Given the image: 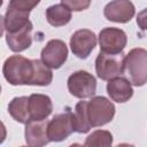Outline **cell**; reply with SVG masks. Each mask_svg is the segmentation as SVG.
Listing matches in <instances>:
<instances>
[{
	"instance_id": "1",
	"label": "cell",
	"mask_w": 147,
	"mask_h": 147,
	"mask_svg": "<svg viewBox=\"0 0 147 147\" xmlns=\"http://www.w3.org/2000/svg\"><path fill=\"white\" fill-rule=\"evenodd\" d=\"M2 74L10 85H31L34 74L33 60L22 55H11L6 59L2 67Z\"/></svg>"
},
{
	"instance_id": "2",
	"label": "cell",
	"mask_w": 147,
	"mask_h": 147,
	"mask_svg": "<svg viewBox=\"0 0 147 147\" xmlns=\"http://www.w3.org/2000/svg\"><path fill=\"white\" fill-rule=\"evenodd\" d=\"M124 72L134 86L147 83V51L141 47L131 49L124 55Z\"/></svg>"
},
{
	"instance_id": "3",
	"label": "cell",
	"mask_w": 147,
	"mask_h": 147,
	"mask_svg": "<svg viewBox=\"0 0 147 147\" xmlns=\"http://www.w3.org/2000/svg\"><path fill=\"white\" fill-rule=\"evenodd\" d=\"M115 111L114 103L102 95L94 96L87 101V116L92 127L102 126L111 122Z\"/></svg>"
},
{
	"instance_id": "4",
	"label": "cell",
	"mask_w": 147,
	"mask_h": 147,
	"mask_svg": "<svg viewBox=\"0 0 147 147\" xmlns=\"http://www.w3.org/2000/svg\"><path fill=\"white\" fill-rule=\"evenodd\" d=\"M96 76L102 80H110L124 74V55L100 52L95 59Z\"/></svg>"
},
{
	"instance_id": "5",
	"label": "cell",
	"mask_w": 147,
	"mask_h": 147,
	"mask_svg": "<svg viewBox=\"0 0 147 147\" xmlns=\"http://www.w3.org/2000/svg\"><path fill=\"white\" fill-rule=\"evenodd\" d=\"M67 85L70 94L82 100L92 98L96 92L95 77L85 70H78L71 74L68 78Z\"/></svg>"
},
{
	"instance_id": "6",
	"label": "cell",
	"mask_w": 147,
	"mask_h": 147,
	"mask_svg": "<svg viewBox=\"0 0 147 147\" xmlns=\"http://www.w3.org/2000/svg\"><path fill=\"white\" fill-rule=\"evenodd\" d=\"M100 52L106 54H121L126 46L127 36L118 28H105L99 33Z\"/></svg>"
},
{
	"instance_id": "7",
	"label": "cell",
	"mask_w": 147,
	"mask_h": 147,
	"mask_svg": "<svg viewBox=\"0 0 147 147\" xmlns=\"http://www.w3.org/2000/svg\"><path fill=\"white\" fill-rule=\"evenodd\" d=\"M68 59V46L60 39L49 40L40 53V60L51 69L61 68Z\"/></svg>"
},
{
	"instance_id": "8",
	"label": "cell",
	"mask_w": 147,
	"mask_h": 147,
	"mask_svg": "<svg viewBox=\"0 0 147 147\" xmlns=\"http://www.w3.org/2000/svg\"><path fill=\"white\" fill-rule=\"evenodd\" d=\"M47 130H48V138L51 141L60 142L65 140L72 132H75L72 113L65 111L55 115L48 122Z\"/></svg>"
},
{
	"instance_id": "9",
	"label": "cell",
	"mask_w": 147,
	"mask_h": 147,
	"mask_svg": "<svg viewBox=\"0 0 147 147\" xmlns=\"http://www.w3.org/2000/svg\"><path fill=\"white\" fill-rule=\"evenodd\" d=\"M98 39L93 31L88 29L77 30L70 38V48L74 55L78 59L85 60L92 53L94 47L96 46Z\"/></svg>"
},
{
	"instance_id": "10",
	"label": "cell",
	"mask_w": 147,
	"mask_h": 147,
	"mask_svg": "<svg viewBox=\"0 0 147 147\" xmlns=\"http://www.w3.org/2000/svg\"><path fill=\"white\" fill-rule=\"evenodd\" d=\"M136 14L134 5L130 0H113L103 9L105 17L115 23H127Z\"/></svg>"
},
{
	"instance_id": "11",
	"label": "cell",
	"mask_w": 147,
	"mask_h": 147,
	"mask_svg": "<svg viewBox=\"0 0 147 147\" xmlns=\"http://www.w3.org/2000/svg\"><path fill=\"white\" fill-rule=\"evenodd\" d=\"M48 121H30L25 124V142L29 146L40 147L47 145L51 140L48 138Z\"/></svg>"
},
{
	"instance_id": "12",
	"label": "cell",
	"mask_w": 147,
	"mask_h": 147,
	"mask_svg": "<svg viewBox=\"0 0 147 147\" xmlns=\"http://www.w3.org/2000/svg\"><path fill=\"white\" fill-rule=\"evenodd\" d=\"M32 29L33 25L30 21L22 29H18L14 32L5 33L6 42L9 49L15 53H20L28 49L32 44Z\"/></svg>"
},
{
	"instance_id": "13",
	"label": "cell",
	"mask_w": 147,
	"mask_h": 147,
	"mask_svg": "<svg viewBox=\"0 0 147 147\" xmlns=\"http://www.w3.org/2000/svg\"><path fill=\"white\" fill-rule=\"evenodd\" d=\"M107 93L113 101L117 103H124L132 98L133 87L129 79L119 76L108 80Z\"/></svg>"
},
{
	"instance_id": "14",
	"label": "cell",
	"mask_w": 147,
	"mask_h": 147,
	"mask_svg": "<svg viewBox=\"0 0 147 147\" xmlns=\"http://www.w3.org/2000/svg\"><path fill=\"white\" fill-rule=\"evenodd\" d=\"M29 110L31 121L46 119L53 111L52 99L46 94L33 93L29 96Z\"/></svg>"
},
{
	"instance_id": "15",
	"label": "cell",
	"mask_w": 147,
	"mask_h": 147,
	"mask_svg": "<svg viewBox=\"0 0 147 147\" xmlns=\"http://www.w3.org/2000/svg\"><path fill=\"white\" fill-rule=\"evenodd\" d=\"M9 115L18 123L26 124L31 121L29 110V96H16L8 105Z\"/></svg>"
},
{
	"instance_id": "16",
	"label": "cell",
	"mask_w": 147,
	"mask_h": 147,
	"mask_svg": "<svg viewBox=\"0 0 147 147\" xmlns=\"http://www.w3.org/2000/svg\"><path fill=\"white\" fill-rule=\"evenodd\" d=\"M71 10L63 3H56L46 9L47 22L55 28L67 25L71 20Z\"/></svg>"
},
{
	"instance_id": "17",
	"label": "cell",
	"mask_w": 147,
	"mask_h": 147,
	"mask_svg": "<svg viewBox=\"0 0 147 147\" xmlns=\"http://www.w3.org/2000/svg\"><path fill=\"white\" fill-rule=\"evenodd\" d=\"M74 118V127L77 133H87L92 125L88 121L87 116V101H79L75 106V110L72 113Z\"/></svg>"
},
{
	"instance_id": "18",
	"label": "cell",
	"mask_w": 147,
	"mask_h": 147,
	"mask_svg": "<svg viewBox=\"0 0 147 147\" xmlns=\"http://www.w3.org/2000/svg\"><path fill=\"white\" fill-rule=\"evenodd\" d=\"M34 63V74L31 85L33 86H47L53 80L52 69L46 65L41 60H33Z\"/></svg>"
},
{
	"instance_id": "19",
	"label": "cell",
	"mask_w": 147,
	"mask_h": 147,
	"mask_svg": "<svg viewBox=\"0 0 147 147\" xmlns=\"http://www.w3.org/2000/svg\"><path fill=\"white\" fill-rule=\"evenodd\" d=\"M85 146H96V147H108L113 145V134L107 130L93 131L84 142Z\"/></svg>"
},
{
	"instance_id": "20",
	"label": "cell",
	"mask_w": 147,
	"mask_h": 147,
	"mask_svg": "<svg viewBox=\"0 0 147 147\" xmlns=\"http://www.w3.org/2000/svg\"><path fill=\"white\" fill-rule=\"evenodd\" d=\"M40 0H9V8L13 9H18V10H24V11H31Z\"/></svg>"
},
{
	"instance_id": "21",
	"label": "cell",
	"mask_w": 147,
	"mask_h": 147,
	"mask_svg": "<svg viewBox=\"0 0 147 147\" xmlns=\"http://www.w3.org/2000/svg\"><path fill=\"white\" fill-rule=\"evenodd\" d=\"M92 0H61V3L67 6L71 11H82L90 7Z\"/></svg>"
},
{
	"instance_id": "22",
	"label": "cell",
	"mask_w": 147,
	"mask_h": 147,
	"mask_svg": "<svg viewBox=\"0 0 147 147\" xmlns=\"http://www.w3.org/2000/svg\"><path fill=\"white\" fill-rule=\"evenodd\" d=\"M137 24L141 30H147V8L142 9L137 15Z\"/></svg>"
}]
</instances>
